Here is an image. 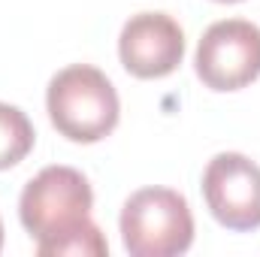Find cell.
Here are the masks:
<instances>
[{
	"instance_id": "cell-7",
	"label": "cell",
	"mask_w": 260,
	"mask_h": 257,
	"mask_svg": "<svg viewBox=\"0 0 260 257\" xmlns=\"http://www.w3.org/2000/svg\"><path fill=\"white\" fill-rule=\"evenodd\" d=\"M37 142L30 118L9 103H0V170L21 164Z\"/></svg>"
},
{
	"instance_id": "cell-9",
	"label": "cell",
	"mask_w": 260,
	"mask_h": 257,
	"mask_svg": "<svg viewBox=\"0 0 260 257\" xmlns=\"http://www.w3.org/2000/svg\"><path fill=\"white\" fill-rule=\"evenodd\" d=\"M215 3H239V0H215Z\"/></svg>"
},
{
	"instance_id": "cell-2",
	"label": "cell",
	"mask_w": 260,
	"mask_h": 257,
	"mask_svg": "<svg viewBox=\"0 0 260 257\" xmlns=\"http://www.w3.org/2000/svg\"><path fill=\"white\" fill-rule=\"evenodd\" d=\"M46 109L55 130L70 142H100L118 127L121 100L103 70L91 64H70L52 76Z\"/></svg>"
},
{
	"instance_id": "cell-4",
	"label": "cell",
	"mask_w": 260,
	"mask_h": 257,
	"mask_svg": "<svg viewBox=\"0 0 260 257\" xmlns=\"http://www.w3.org/2000/svg\"><path fill=\"white\" fill-rule=\"evenodd\" d=\"M194 70L212 91L248 88L260 76V27L245 18L209 24L197 43Z\"/></svg>"
},
{
	"instance_id": "cell-1",
	"label": "cell",
	"mask_w": 260,
	"mask_h": 257,
	"mask_svg": "<svg viewBox=\"0 0 260 257\" xmlns=\"http://www.w3.org/2000/svg\"><path fill=\"white\" fill-rule=\"evenodd\" d=\"M94 191L73 167H46L21 191L18 218L40 257H106L109 242L91 221Z\"/></svg>"
},
{
	"instance_id": "cell-8",
	"label": "cell",
	"mask_w": 260,
	"mask_h": 257,
	"mask_svg": "<svg viewBox=\"0 0 260 257\" xmlns=\"http://www.w3.org/2000/svg\"><path fill=\"white\" fill-rule=\"evenodd\" d=\"M0 248H3V221H0Z\"/></svg>"
},
{
	"instance_id": "cell-5",
	"label": "cell",
	"mask_w": 260,
	"mask_h": 257,
	"mask_svg": "<svg viewBox=\"0 0 260 257\" xmlns=\"http://www.w3.org/2000/svg\"><path fill=\"white\" fill-rule=\"evenodd\" d=\"M203 200L212 218L227 230L260 227V167L239 154L221 151L203 170Z\"/></svg>"
},
{
	"instance_id": "cell-3",
	"label": "cell",
	"mask_w": 260,
	"mask_h": 257,
	"mask_svg": "<svg viewBox=\"0 0 260 257\" xmlns=\"http://www.w3.org/2000/svg\"><path fill=\"white\" fill-rule=\"evenodd\" d=\"M121 239L130 257H176L194 242V215L173 188H142L121 206Z\"/></svg>"
},
{
	"instance_id": "cell-6",
	"label": "cell",
	"mask_w": 260,
	"mask_h": 257,
	"mask_svg": "<svg viewBox=\"0 0 260 257\" xmlns=\"http://www.w3.org/2000/svg\"><path fill=\"white\" fill-rule=\"evenodd\" d=\"M118 58L136 79H164L185 61V30L167 12L130 15L118 37Z\"/></svg>"
}]
</instances>
